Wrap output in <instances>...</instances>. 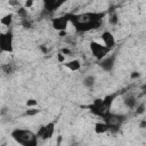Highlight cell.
Listing matches in <instances>:
<instances>
[{
    "label": "cell",
    "mask_w": 146,
    "mask_h": 146,
    "mask_svg": "<svg viewBox=\"0 0 146 146\" xmlns=\"http://www.w3.org/2000/svg\"><path fill=\"white\" fill-rule=\"evenodd\" d=\"M105 15H106L105 11H100V13L92 11V13H83L78 15L71 14V23L73 24L76 32L83 33L100 27Z\"/></svg>",
    "instance_id": "obj_1"
},
{
    "label": "cell",
    "mask_w": 146,
    "mask_h": 146,
    "mask_svg": "<svg viewBox=\"0 0 146 146\" xmlns=\"http://www.w3.org/2000/svg\"><path fill=\"white\" fill-rule=\"evenodd\" d=\"M11 138L19 145L23 146H36L38 136L27 129H15L10 133Z\"/></svg>",
    "instance_id": "obj_2"
},
{
    "label": "cell",
    "mask_w": 146,
    "mask_h": 146,
    "mask_svg": "<svg viewBox=\"0 0 146 146\" xmlns=\"http://www.w3.org/2000/svg\"><path fill=\"white\" fill-rule=\"evenodd\" d=\"M0 51L11 54L14 51V34L11 30L0 34Z\"/></svg>",
    "instance_id": "obj_3"
},
{
    "label": "cell",
    "mask_w": 146,
    "mask_h": 146,
    "mask_svg": "<svg viewBox=\"0 0 146 146\" xmlns=\"http://www.w3.org/2000/svg\"><path fill=\"white\" fill-rule=\"evenodd\" d=\"M125 116L122 114H115V113H108L103 121H105L108 125H110V131L111 132H117L120 127L122 125V123L124 122Z\"/></svg>",
    "instance_id": "obj_4"
},
{
    "label": "cell",
    "mask_w": 146,
    "mask_h": 146,
    "mask_svg": "<svg viewBox=\"0 0 146 146\" xmlns=\"http://www.w3.org/2000/svg\"><path fill=\"white\" fill-rule=\"evenodd\" d=\"M89 46H90V51H91L92 56H94L97 60H102V59L105 58V57L108 55V52L111 51V49L107 48L104 43L102 44V43H99V42H97V41H91Z\"/></svg>",
    "instance_id": "obj_5"
},
{
    "label": "cell",
    "mask_w": 146,
    "mask_h": 146,
    "mask_svg": "<svg viewBox=\"0 0 146 146\" xmlns=\"http://www.w3.org/2000/svg\"><path fill=\"white\" fill-rule=\"evenodd\" d=\"M71 22V14H66L64 16H59V17H55L51 19V24L52 27L56 31H66L68 23Z\"/></svg>",
    "instance_id": "obj_6"
},
{
    "label": "cell",
    "mask_w": 146,
    "mask_h": 146,
    "mask_svg": "<svg viewBox=\"0 0 146 146\" xmlns=\"http://www.w3.org/2000/svg\"><path fill=\"white\" fill-rule=\"evenodd\" d=\"M54 132H55V122L51 121V122L47 123L46 125H41L39 128V130L36 131V136H38V138L47 140L52 137Z\"/></svg>",
    "instance_id": "obj_7"
},
{
    "label": "cell",
    "mask_w": 146,
    "mask_h": 146,
    "mask_svg": "<svg viewBox=\"0 0 146 146\" xmlns=\"http://www.w3.org/2000/svg\"><path fill=\"white\" fill-rule=\"evenodd\" d=\"M115 62H116V52H113L112 55L106 56L105 58L99 60V66L105 72H111L115 66Z\"/></svg>",
    "instance_id": "obj_8"
},
{
    "label": "cell",
    "mask_w": 146,
    "mask_h": 146,
    "mask_svg": "<svg viewBox=\"0 0 146 146\" xmlns=\"http://www.w3.org/2000/svg\"><path fill=\"white\" fill-rule=\"evenodd\" d=\"M43 1V8L47 13L52 14L56 10H58L64 3H66L68 0H42Z\"/></svg>",
    "instance_id": "obj_9"
},
{
    "label": "cell",
    "mask_w": 146,
    "mask_h": 146,
    "mask_svg": "<svg viewBox=\"0 0 146 146\" xmlns=\"http://www.w3.org/2000/svg\"><path fill=\"white\" fill-rule=\"evenodd\" d=\"M100 39H102L103 43H104L107 48H110L111 50H112V49L115 47V44H116V41H115L114 35H113V33L110 32V31H104V32L102 33V35H100Z\"/></svg>",
    "instance_id": "obj_10"
},
{
    "label": "cell",
    "mask_w": 146,
    "mask_h": 146,
    "mask_svg": "<svg viewBox=\"0 0 146 146\" xmlns=\"http://www.w3.org/2000/svg\"><path fill=\"white\" fill-rule=\"evenodd\" d=\"M63 64L66 68H68L72 72H76L81 68V62L79 59H73V60H70V62H65Z\"/></svg>",
    "instance_id": "obj_11"
},
{
    "label": "cell",
    "mask_w": 146,
    "mask_h": 146,
    "mask_svg": "<svg viewBox=\"0 0 146 146\" xmlns=\"http://www.w3.org/2000/svg\"><path fill=\"white\" fill-rule=\"evenodd\" d=\"M95 132L98 133V135H103V133H106L107 131H110V125L103 121V122H97L95 123Z\"/></svg>",
    "instance_id": "obj_12"
},
{
    "label": "cell",
    "mask_w": 146,
    "mask_h": 146,
    "mask_svg": "<svg viewBox=\"0 0 146 146\" xmlns=\"http://www.w3.org/2000/svg\"><path fill=\"white\" fill-rule=\"evenodd\" d=\"M116 96H117V94H110V95H107L106 97H104V98H103V104H104V106L107 107L108 110H111V107H112V105H113V103H114Z\"/></svg>",
    "instance_id": "obj_13"
},
{
    "label": "cell",
    "mask_w": 146,
    "mask_h": 146,
    "mask_svg": "<svg viewBox=\"0 0 146 146\" xmlns=\"http://www.w3.org/2000/svg\"><path fill=\"white\" fill-rule=\"evenodd\" d=\"M95 83H96V78H95L94 75H91V74L86 75V76L83 78V80H82V84H83L86 88H92V87L95 86Z\"/></svg>",
    "instance_id": "obj_14"
},
{
    "label": "cell",
    "mask_w": 146,
    "mask_h": 146,
    "mask_svg": "<svg viewBox=\"0 0 146 146\" xmlns=\"http://www.w3.org/2000/svg\"><path fill=\"white\" fill-rule=\"evenodd\" d=\"M123 103H124V105H125L128 108H130V110H133V108H136V106H137V99H136L133 96H127V97L123 99Z\"/></svg>",
    "instance_id": "obj_15"
},
{
    "label": "cell",
    "mask_w": 146,
    "mask_h": 146,
    "mask_svg": "<svg viewBox=\"0 0 146 146\" xmlns=\"http://www.w3.org/2000/svg\"><path fill=\"white\" fill-rule=\"evenodd\" d=\"M13 19H14V15L11 14V13H9V14H7V15H5L2 18H1V24L3 25V26H7V27H9L10 25H11V23H13Z\"/></svg>",
    "instance_id": "obj_16"
},
{
    "label": "cell",
    "mask_w": 146,
    "mask_h": 146,
    "mask_svg": "<svg viewBox=\"0 0 146 146\" xmlns=\"http://www.w3.org/2000/svg\"><path fill=\"white\" fill-rule=\"evenodd\" d=\"M16 14H17V16L21 19H25V18H27V8H25V7H18L17 10H16Z\"/></svg>",
    "instance_id": "obj_17"
},
{
    "label": "cell",
    "mask_w": 146,
    "mask_h": 146,
    "mask_svg": "<svg viewBox=\"0 0 146 146\" xmlns=\"http://www.w3.org/2000/svg\"><path fill=\"white\" fill-rule=\"evenodd\" d=\"M40 112H41L40 110H36V108H34V107H30L29 110H26V111H25L24 115H25V116H34V115L39 114Z\"/></svg>",
    "instance_id": "obj_18"
},
{
    "label": "cell",
    "mask_w": 146,
    "mask_h": 146,
    "mask_svg": "<svg viewBox=\"0 0 146 146\" xmlns=\"http://www.w3.org/2000/svg\"><path fill=\"white\" fill-rule=\"evenodd\" d=\"M108 22H110V24H112V25H116V24L119 23V16H117V14H116L115 11L110 15Z\"/></svg>",
    "instance_id": "obj_19"
},
{
    "label": "cell",
    "mask_w": 146,
    "mask_h": 146,
    "mask_svg": "<svg viewBox=\"0 0 146 146\" xmlns=\"http://www.w3.org/2000/svg\"><path fill=\"white\" fill-rule=\"evenodd\" d=\"M1 70H2V72H3L5 74H10V73H13L14 67H13L11 64H3V65L1 66Z\"/></svg>",
    "instance_id": "obj_20"
},
{
    "label": "cell",
    "mask_w": 146,
    "mask_h": 146,
    "mask_svg": "<svg viewBox=\"0 0 146 146\" xmlns=\"http://www.w3.org/2000/svg\"><path fill=\"white\" fill-rule=\"evenodd\" d=\"M145 110H146V108H145V104H144V103L137 105L136 108H135L137 115H141V114H144V113H145Z\"/></svg>",
    "instance_id": "obj_21"
},
{
    "label": "cell",
    "mask_w": 146,
    "mask_h": 146,
    "mask_svg": "<svg viewBox=\"0 0 146 146\" xmlns=\"http://www.w3.org/2000/svg\"><path fill=\"white\" fill-rule=\"evenodd\" d=\"M21 24H22V26H23L24 29H31V27H32V23H31V21H29V18L22 19Z\"/></svg>",
    "instance_id": "obj_22"
},
{
    "label": "cell",
    "mask_w": 146,
    "mask_h": 146,
    "mask_svg": "<svg viewBox=\"0 0 146 146\" xmlns=\"http://www.w3.org/2000/svg\"><path fill=\"white\" fill-rule=\"evenodd\" d=\"M38 105V100L36 99H27L26 100V106L27 107H34Z\"/></svg>",
    "instance_id": "obj_23"
},
{
    "label": "cell",
    "mask_w": 146,
    "mask_h": 146,
    "mask_svg": "<svg viewBox=\"0 0 146 146\" xmlns=\"http://www.w3.org/2000/svg\"><path fill=\"white\" fill-rule=\"evenodd\" d=\"M57 60H58L59 63H65V55H64L62 51L57 54Z\"/></svg>",
    "instance_id": "obj_24"
},
{
    "label": "cell",
    "mask_w": 146,
    "mask_h": 146,
    "mask_svg": "<svg viewBox=\"0 0 146 146\" xmlns=\"http://www.w3.org/2000/svg\"><path fill=\"white\" fill-rule=\"evenodd\" d=\"M33 3H34L33 0H25V2H24V7L27 8V9H29V8H32Z\"/></svg>",
    "instance_id": "obj_25"
},
{
    "label": "cell",
    "mask_w": 146,
    "mask_h": 146,
    "mask_svg": "<svg viewBox=\"0 0 146 146\" xmlns=\"http://www.w3.org/2000/svg\"><path fill=\"white\" fill-rule=\"evenodd\" d=\"M60 51H62L65 56H68V55H71V54H72L71 49H68V48H62V49H60Z\"/></svg>",
    "instance_id": "obj_26"
},
{
    "label": "cell",
    "mask_w": 146,
    "mask_h": 146,
    "mask_svg": "<svg viewBox=\"0 0 146 146\" xmlns=\"http://www.w3.org/2000/svg\"><path fill=\"white\" fill-rule=\"evenodd\" d=\"M140 76V73L139 72H132L131 74H130V78L131 79H138Z\"/></svg>",
    "instance_id": "obj_27"
},
{
    "label": "cell",
    "mask_w": 146,
    "mask_h": 146,
    "mask_svg": "<svg viewBox=\"0 0 146 146\" xmlns=\"http://www.w3.org/2000/svg\"><path fill=\"white\" fill-rule=\"evenodd\" d=\"M39 48H40V50L42 51V54H47L48 52V49H47V47L46 46H43V44H41V46H39Z\"/></svg>",
    "instance_id": "obj_28"
},
{
    "label": "cell",
    "mask_w": 146,
    "mask_h": 146,
    "mask_svg": "<svg viewBox=\"0 0 146 146\" xmlns=\"http://www.w3.org/2000/svg\"><path fill=\"white\" fill-rule=\"evenodd\" d=\"M139 128L140 129H146V120H141L139 122Z\"/></svg>",
    "instance_id": "obj_29"
},
{
    "label": "cell",
    "mask_w": 146,
    "mask_h": 146,
    "mask_svg": "<svg viewBox=\"0 0 146 146\" xmlns=\"http://www.w3.org/2000/svg\"><path fill=\"white\" fill-rule=\"evenodd\" d=\"M8 3L10 6H17L18 5V0H8Z\"/></svg>",
    "instance_id": "obj_30"
},
{
    "label": "cell",
    "mask_w": 146,
    "mask_h": 146,
    "mask_svg": "<svg viewBox=\"0 0 146 146\" xmlns=\"http://www.w3.org/2000/svg\"><path fill=\"white\" fill-rule=\"evenodd\" d=\"M140 89H141V90H143V91H144V92L146 94V83L141 84V86H140Z\"/></svg>",
    "instance_id": "obj_31"
},
{
    "label": "cell",
    "mask_w": 146,
    "mask_h": 146,
    "mask_svg": "<svg viewBox=\"0 0 146 146\" xmlns=\"http://www.w3.org/2000/svg\"><path fill=\"white\" fill-rule=\"evenodd\" d=\"M66 34H67L66 31H59V35H60V36H65Z\"/></svg>",
    "instance_id": "obj_32"
},
{
    "label": "cell",
    "mask_w": 146,
    "mask_h": 146,
    "mask_svg": "<svg viewBox=\"0 0 146 146\" xmlns=\"http://www.w3.org/2000/svg\"><path fill=\"white\" fill-rule=\"evenodd\" d=\"M33 1H38V0H33Z\"/></svg>",
    "instance_id": "obj_33"
}]
</instances>
